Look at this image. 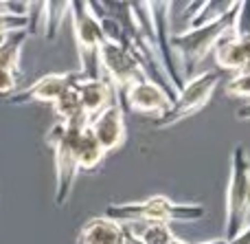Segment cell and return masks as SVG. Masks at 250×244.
Wrapping results in <instances>:
<instances>
[{"mask_svg": "<svg viewBox=\"0 0 250 244\" xmlns=\"http://www.w3.org/2000/svg\"><path fill=\"white\" fill-rule=\"evenodd\" d=\"M88 128V119H75L70 123H60L48 130L46 143L53 150L55 158V205L64 207L70 198V192L75 187L79 167H77V143L82 132Z\"/></svg>", "mask_w": 250, "mask_h": 244, "instance_id": "obj_1", "label": "cell"}, {"mask_svg": "<svg viewBox=\"0 0 250 244\" xmlns=\"http://www.w3.org/2000/svg\"><path fill=\"white\" fill-rule=\"evenodd\" d=\"M207 209L195 202H173L167 196H151L147 200L110 205L105 216L121 224L134 222H193L204 218Z\"/></svg>", "mask_w": 250, "mask_h": 244, "instance_id": "obj_2", "label": "cell"}, {"mask_svg": "<svg viewBox=\"0 0 250 244\" xmlns=\"http://www.w3.org/2000/svg\"><path fill=\"white\" fill-rule=\"evenodd\" d=\"M250 224V154L235 145L230 154V178L226 189V238L233 240Z\"/></svg>", "mask_w": 250, "mask_h": 244, "instance_id": "obj_3", "label": "cell"}, {"mask_svg": "<svg viewBox=\"0 0 250 244\" xmlns=\"http://www.w3.org/2000/svg\"><path fill=\"white\" fill-rule=\"evenodd\" d=\"M237 9V4H235ZM235 9L226 13L222 20L213 22V24L200 26V29H187L182 33H173L169 38V46L173 53L180 55V62L185 64V75L191 79L193 68L200 62L207 60V55L215 48V44L224 38L226 33L233 31V20H235Z\"/></svg>", "mask_w": 250, "mask_h": 244, "instance_id": "obj_4", "label": "cell"}, {"mask_svg": "<svg viewBox=\"0 0 250 244\" xmlns=\"http://www.w3.org/2000/svg\"><path fill=\"white\" fill-rule=\"evenodd\" d=\"M217 84H220V73L217 70H204L200 75H193L189 82L182 84L180 92L171 101L167 112L154 119V128H171L176 123L198 114L211 101Z\"/></svg>", "mask_w": 250, "mask_h": 244, "instance_id": "obj_5", "label": "cell"}, {"mask_svg": "<svg viewBox=\"0 0 250 244\" xmlns=\"http://www.w3.org/2000/svg\"><path fill=\"white\" fill-rule=\"evenodd\" d=\"M68 16L73 22V35H75V44H77V55H79V66L86 79H95L97 75V53L99 46L105 42L104 31L99 26V20L92 13L90 2H70L68 7Z\"/></svg>", "mask_w": 250, "mask_h": 244, "instance_id": "obj_6", "label": "cell"}, {"mask_svg": "<svg viewBox=\"0 0 250 244\" xmlns=\"http://www.w3.org/2000/svg\"><path fill=\"white\" fill-rule=\"evenodd\" d=\"M97 64L105 73L104 79L110 82V86L114 88L117 95H123L129 86H134L136 82H141L145 77L136 57L123 44L104 42L99 46V53H97Z\"/></svg>", "mask_w": 250, "mask_h": 244, "instance_id": "obj_7", "label": "cell"}, {"mask_svg": "<svg viewBox=\"0 0 250 244\" xmlns=\"http://www.w3.org/2000/svg\"><path fill=\"white\" fill-rule=\"evenodd\" d=\"M83 77L82 70H68V73H48L44 77H40L38 82H33L31 86H26L24 90H16L11 97L4 99V104L9 106H22V104H55L66 90L75 88Z\"/></svg>", "mask_w": 250, "mask_h": 244, "instance_id": "obj_8", "label": "cell"}, {"mask_svg": "<svg viewBox=\"0 0 250 244\" xmlns=\"http://www.w3.org/2000/svg\"><path fill=\"white\" fill-rule=\"evenodd\" d=\"M121 97H123L121 106L129 108L132 112L151 114V117H156V119H158L160 114L167 112L171 101H173L171 97H169L156 82H151L149 77H143L141 82L129 86Z\"/></svg>", "mask_w": 250, "mask_h": 244, "instance_id": "obj_9", "label": "cell"}, {"mask_svg": "<svg viewBox=\"0 0 250 244\" xmlns=\"http://www.w3.org/2000/svg\"><path fill=\"white\" fill-rule=\"evenodd\" d=\"M88 130L92 132L99 145L104 148L105 154L114 152L125 143V136H127V130H125V114H123V106L121 101H114L108 110L95 117L90 123H88Z\"/></svg>", "mask_w": 250, "mask_h": 244, "instance_id": "obj_10", "label": "cell"}, {"mask_svg": "<svg viewBox=\"0 0 250 244\" xmlns=\"http://www.w3.org/2000/svg\"><path fill=\"white\" fill-rule=\"evenodd\" d=\"M77 95H79V101H82L83 117L88 119V123L95 117H99L104 110H108L114 101H119L114 88L110 86V82H105L104 77L82 79V82L77 84Z\"/></svg>", "mask_w": 250, "mask_h": 244, "instance_id": "obj_11", "label": "cell"}, {"mask_svg": "<svg viewBox=\"0 0 250 244\" xmlns=\"http://www.w3.org/2000/svg\"><path fill=\"white\" fill-rule=\"evenodd\" d=\"M213 53H215V64L220 68L239 75L250 60V35H235L230 31L215 44Z\"/></svg>", "mask_w": 250, "mask_h": 244, "instance_id": "obj_12", "label": "cell"}, {"mask_svg": "<svg viewBox=\"0 0 250 244\" xmlns=\"http://www.w3.org/2000/svg\"><path fill=\"white\" fill-rule=\"evenodd\" d=\"M125 229L121 222L110 220L108 216L90 218L82 227L77 236V244H121Z\"/></svg>", "mask_w": 250, "mask_h": 244, "instance_id": "obj_13", "label": "cell"}, {"mask_svg": "<svg viewBox=\"0 0 250 244\" xmlns=\"http://www.w3.org/2000/svg\"><path fill=\"white\" fill-rule=\"evenodd\" d=\"M29 33L26 31H13L0 38V70L20 73V55Z\"/></svg>", "mask_w": 250, "mask_h": 244, "instance_id": "obj_14", "label": "cell"}, {"mask_svg": "<svg viewBox=\"0 0 250 244\" xmlns=\"http://www.w3.org/2000/svg\"><path fill=\"white\" fill-rule=\"evenodd\" d=\"M105 152L104 148L99 145V141L92 136V132L83 130L82 136H79V143H77V167L79 172H95L97 167L104 163Z\"/></svg>", "mask_w": 250, "mask_h": 244, "instance_id": "obj_15", "label": "cell"}, {"mask_svg": "<svg viewBox=\"0 0 250 244\" xmlns=\"http://www.w3.org/2000/svg\"><path fill=\"white\" fill-rule=\"evenodd\" d=\"M123 227L145 244H167L176 240V236H173L171 227L167 222H134L123 224Z\"/></svg>", "mask_w": 250, "mask_h": 244, "instance_id": "obj_16", "label": "cell"}, {"mask_svg": "<svg viewBox=\"0 0 250 244\" xmlns=\"http://www.w3.org/2000/svg\"><path fill=\"white\" fill-rule=\"evenodd\" d=\"M237 2H230V0H222V2H200L195 7V13H191L189 20V29H200V26L213 24V22L222 20L226 13H230L235 9Z\"/></svg>", "mask_w": 250, "mask_h": 244, "instance_id": "obj_17", "label": "cell"}, {"mask_svg": "<svg viewBox=\"0 0 250 244\" xmlns=\"http://www.w3.org/2000/svg\"><path fill=\"white\" fill-rule=\"evenodd\" d=\"M53 110H55V117L60 123H70V121H75V119H82L83 110H82V101H79V95H77V86L66 90L64 95L53 104Z\"/></svg>", "mask_w": 250, "mask_h": 244, "instance_id": "obj_18", "label": "cell"}, {"mask_svg": "<svg viewBox=\"0 0 250 244\" xmlns=\"http://www.w3.org/2000/svg\"><path fill=\"white\" fill-rule=\"evenodd\" d=\"M70 2H44V16H42V31L46 40H55L62 22L68 16Z\"/></svg>", "mask_w": 250, "mask_h": 244, "instance_id": "obj_19", "label": "cell"}, {"mask_svg": "<svg viewBox=\"0 0 250 244\" xmlns=\"http://www.w3.org/2000/svg\"><path fill=\"white\" fill-rule=\"evenodd\" d=\"M233 33L235 35H250V0L237 2L233 20Z\"/></svg>", "mask_w": 250, "mask_h": 244, "instance_id": "obj_20", "label": "cell"}, {"mask_svg": "<svg viewBox=\"0 0 250 244\" xmlns=\"http://www.w3.org/2000/svg\"><path fill=\"white\" fill-rule=\"evenodd\" d=\"M226 95L235 99H250V75H235L226 84Z\"/></svg>", "mask_w": 250, "mask_h": 244, "instance_id": "obj_21", "label": "cell"}, {"mask_svg": "<svg viewBox=\"0 0 250 244\" xmlns=\"http://www.w3.org/2000/svg\"><path fill=\"white\" fill-rule=\"evenodd\" d=\"M29 26V20L20 16H9V13L0 11V38L7 33H13V31H26Z\"/></svg>", "mask_w": 250, "mask_h": 244, "instance_id": "obj_22", "label": "cell"}, {"mask_svg": "<svg viewBox=\"0 0 250 244\" xmlns=\"http://www.w3.org/2000/svg\"><path fill=\"white\" fill-rule=\"evenodd\" d=\"M18 79L20 73H9V70H0V95L11 97L18 88Z\"/></svg>", "mask_w": 250, "mask_h": 244, "instance_id": "obj_23", "label": "cell"}, {"mask_svg": "<svg viewBox=\"0 0 250 244\" xmlns=\"http://www.w3.org/2000/svg\"><path fill=\"white\" fill-rule=\"evenodd\" d=\"M226 244H250V224L239 233V236H235L233 240H226Z\"/></svg>", "mask_w": 250, "mask_h": 244, "instance_id": "obj_24", "label": "cell"}, {"mask_svg": "<svg viewBox=\"0 0 250 244\" xmlns=\"http://www.w3.org/2000/svg\"><path fill=\"white\" fill-rule=\"evenodd\" d=\"M123 229H125V227H123ZM121 244H145V242H141V240H138L136 236H134V233H129L127 229H125V236H123Z\"/></svg>", "mask_w": 250, "mask_h": 244, "instance_id": "obj_25", "label": "cell"}, {"mask_svg": "<svg viewBox=\"0 0 250 244\" xmlns=\"http://www.w3.org/2000/svg\"><path fill=\"white\" fill-rule=\"evenodd\" d=\"M237 117H239V119H246V121H250V101H248V104H244L242 108L237 110Z\"/></svg>", "mask_w": 250, "mask_h": 244, "instance_id": "obj_26", "label": "cell"}, {"mask_svg": "<svg viewBox=\"0 0 250 244\" xmlns=\"http://www.w3.org/2000/svg\"><path fill=\"white\" fill-rule=\"evenodd\" d=\"M202 244H226L224 238H217V240H208V242H202Z\"/></svg>", "mask_w": 250, "mask_h": 244, "instance_id": "obj_27", "label": "cell"}, {"mask_svg": "<svg viewBox=\"0 0 250 244\" xmlns=\"http://www.w3.org/2000/svg\"><path fill=\"white\" fill-rule=\"evenodd\" d=\"M239 75H250V60L246 62V66L242 68V73H239Z\"/></svg>", "mask_w": 250, "mask_h": 244, "instance_id": "obj_28", "label": "cell"}, {"mask_svg": "<svg viewBox=\"0 0 250 244\" xmlns=\"http://www.w3.org/2000/svg\"><path fill=\"white\" fill-rule=\"evenodd\" d=\"M167 244H189V242H185V240H178V238H176V240H171V242H167Z\"/></svg>", "mask_w": 250, "mask_h": 244, "instance_id": "obj_29", "label": "cell"}]
</instances>
